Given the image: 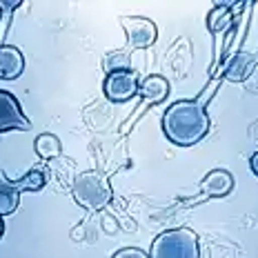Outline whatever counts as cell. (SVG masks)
Listing matches in <instances>:
<instances>
[{
  "label": "cell",
  "instance_id": "1",
  "mask_svg": "<svg viewBox=\"0 0 258 258\" xmlns=\"http://www.w3.org/2000/svg\"><path fill=\"white\" fill-rule=\"evenodd\" d=\"M163 132L178 147L201 143L209 132V116L198 100H176L165 109Z\"/></svg>",
  "mask_w": 258,
  "mask_h": 258
},
{
  "label": "cell",
  "instance_id": "2",
  "mask_svg": "<svg viewBox=\"0 0 258 258\" xmlns=\"http://www.w3.org/2000/svg\"><path fill=\"white\" fill-rule=\"evenodd\" d=\"M72 196L76 198L78 205L91 212H100L103 207L109 205L111 201V187L105 174L100 171H83L72 182Z\"/></svg>",
  "mask_w": 258,
  "mask_h": 258
},
{
  "label": "cell",
  "instance_id": "3",
  "mask_svg": "<svg viewBox=\"0 0 258 258\" xmlns=\"http://www.w3.org/2000/svg\"><path fill=\"white\" fill-rule=\"evenodd\" d=\"M149 258H201L198 236L187 227L163 232L152 243Z\"/></svg>",
  "mask_w": 258,
  "mask_h": 258
},
{
  "label": "cell",
  "instance_id": "4",
  "mask_svg": "<svg viewBox=\"0 0 258 258\" xmlns=\"http://www.w3.org/2000/svg\"><path fill=\"white\" fill-rule=\"evenodd\" d=\"M122 29H125L127 42L134 47V49H147L156 42V25L149 18H143V16H129V18H122Z\"/></svg>",
  "mask_w": 258,
  "mask_h": 258
},
{
  "label": "cell",
  "instance_id": "5",
  "mask_svg": "<svg viewBox=\"0 0 258 258\" xmlns=\"http://www.w3.org/2000/svg\"><path fill=\"white\" fill-rule=\"evenodd\" d=\"M138 78L132 72H116V74H107L105 78V96L111 103H127L129 98L138 94Z\"/></svg>",
  "mask_w": 258,
  "mask_h": 258
},
{
  "label": "cell",
  "instance_id": "6",
  "mask_svg": "<svg viewBox=\"0 0 258 258\" xmlns=\"http://www.w3.org/2000/svg\"><path fill=\"white\" fill-rule=\"evenodd\" d=\"M29 120L23 114V107L9 91L0 89V132H12V129H29Z\"/></svg>",
  "mask_w": 258,
  "mask_h": 258
},
{
  "label": "cell",
  "instance_id": "7",
  "mask_svg": "<svg viewBox=\"0 0 258 258\" xmlns=\"http://www.w3.org/2000/svg\"><path fill=\"white\" fill-rule=\"evenodd\" d=\"M232 189H234V176L227 169H212L201 180L203 196H209V198H223Z\"/></svg>",
  "mask_w": 258,
  "mask_h": 258
},
{
  "label": "cell",
  "instance_id": "8",
  "mask_svg": "<svg viewBox=\"0 0 258 258\" xmlns=\"http://www.w3.org/2000/svg\"><path fill=\"white\" fill-rule=\"evenodd\" d=\"M25 72V56L16 47H0V80H16Z\"/></svg>",
  "mask_w": 258,
  "mask_h": 258
},
{
  "label": "cell",
  "instance_id": "9",
  "mask_svg": "<svg viewBox=\"0 0 258 258\" xmlns=\"http://www.w3.org/2000/svg\"><path fill=\"white\" fill-rule=\"evenodd\" d=\"M138 94L152 105L163 103L169 94V83L163 76H147V78L141 80V85H138Z\"/></svg>",
  "mask_w": 258,
  "mask_h": 258
},
{
  "label": "cell",
  "instance_id": "10",
  "mask_svg": "<svg viewBox=\"0 0 258 258\" xmlns=\"http://www.w3.org/2000/svg\"><path fill=\"white\" fill-rule=\"evenodd\" d=\"M20 205V191L14 185V180L5 178L0 174V216H9Z\"/></svg>",
  "mask_w": 258,
  "mask_h": 258
},
{
  "label": "cell",
  "instance_id": "11",
  "mask_svg": "<svg viewBox=\"0 0 258 258\" xmlns=\"http://www.w3.org/2000/svg\"><path fill=\"white\" fill-rule=\"evenodd\" d=\"M34 149L42 160H51V158H58V156L62 154V143L58 141L53 134H40V136L34 141Z\"/></svg>",
  "mask_w": 258,
  "mask_h": 258
},
{
  "label": "cell",
  "instance_id": "12",
  "mask_svg": "<svg viewBox=\"0 0 258 258\" xmlns=\"http://www.w3.org/2000/svg\"><path fill=\"white\" fill-rule=\"evenodd\" d=\"M232 23H234V14H232V9H227L225 5H216L207 18V25H209L212 34H223V31H227L229 27H232Z\"/></svg>",
  "mask_w": 258,
  "mask_h": 258
},
{
  "label": "cell",
  "instance_id": "13",
  "mask_svg": "<svg viewBox=\"0 0 258 258\" xmlns=\"http://www.w3.org/2000/svg\"><path fill=\"white\" fill-rule=\"evenodd\" d=\"M254 56H249V53H240V56H236L232 64H229L227 69V80H232V83H240V80H245V76L249 74V69H254Z\"/></svg>",
  "mask_w": 258,
  "mask_h": 258
},
{
  "label": "cell",
  "instance_id": "14",
  "mask_svg": "<svg viewBox=\"0 0 258 258\" xmlns=\"http://www.w3.org/2000/svg\"><path fill=\"white\" fill-rule=\"evenodd\" d=\"M14 185L18 187V191H40L45 187V174L40 169H29L23 178L14 180Z\"/></svg>",
  "mask_w": 258,
  "mask_h": 258
},
{
  "label": "cell",
  "instance_id": "15",
  "mask_svg": "<svg viewBox=\"0 0 258 258\" xmlns=\"http://www.w3.org/2000/svg\"><path fill=\"white\" fill-rule=\"evenodd\" d=\"M105 69H107V74L129 72V58H127V53L116 51V53H111V56H107V60H105Z\"/></svg>",
  "mask_w": 258,
  "mask_h": 258
},
{
  "label": "cell",
  "instance_id": "16",
  "mask_svg": "<svg viewBox=\"0 0 258 258\" xmlns=\"http://www.w3.org/2000/svg\"><path fill=\"white\" fill-rule=\"evenodd\" d=\"M111 258H149V256L143 249H138V247H125V249L116 251Z\"/></svg>",
  "mask_w": 258,
  "mask_h": 258
},
{
  "label": "cell",
  "instance_id": "17",
  "mask_svg": "<svg viewBox=\"0 0 258 258\" xmlns=\"http://www.w3.org/2000/svg\"><path fill=\"white\" fill-rule=\"evenodd\" d=\"M249 169H251V174L254 176H258V152L249 158Z\"/></svg>",
  "mask_w": 258,
  "mask_h": 258
},
{
  "label": "cell",
  "instance_id": "18",
  "mask_svg": "<svg viewBox=\"0 0 258 258\" xmlns=\"http://www.w3.org/2000/svg\"><path fill=\"white\" fill-rule=\"evenodd\" d=\"M3 234H5V223H3V216H0V238H3Z\"/></svg>",
  "mask_w": 258,
  "mask_h": 258
}]
</instances>
